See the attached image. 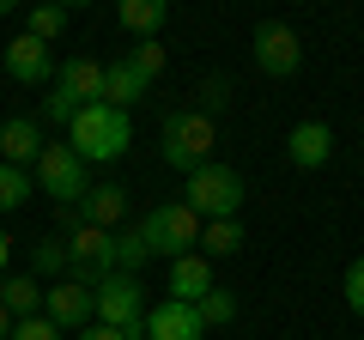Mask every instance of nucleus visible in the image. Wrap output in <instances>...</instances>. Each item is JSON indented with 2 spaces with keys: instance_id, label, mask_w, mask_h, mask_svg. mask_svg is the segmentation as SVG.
<instances>
[{
  "instance_id": "nucleus-6",
  "label": "nucleus",
  "mask_w": 364,
  "mask_h": 340,
  "mask_svg": "<svg viewBox=\"0 0 364 340\" xmlns=\"http://www.w3.org/2000/svg\"><path fill=\"white\" fill-rule=\"evenodd\" d=\"M37 188L55 201V207H79V201L91 195L85 158H79L73 146H43V158H37Z\"/></svg>"
},
{
  "instance_id": "nucleus-32",
  "label": "nucleus",
  "mask_w": 364,
  "mask_h": 340,
  "mask_svg": "<svg viewBox=\"0 0 364 340\" xmlns=\"http://www.w3.org/2000/svg\"><path fill=\"white\" fill-rule=\"evenodd\" d=\"M0 18H6V0H0Z\"/></svg>"
},
{
  "instance_id": "nucleus-20",
  "label": "nucleus",
  "mask_w": 364,
  "mask_h": 340,
  "mask_svg": "<svg viewBox=\"0 0 364 340\" xmlns=\"http://www.w3.org/2000/svg\"><path fill=\"white\" fill-rule=\"evenodd\" d=\"M67 25H73V6H31V13H25V37L49 43V49L67 37Z\"/></svg>"
},
{
  "instance_id": "nucleus-12",
  "label": "nucleus",
  "mask_w": 364,
  "mask_h": 340,
  "mask_svg": "<svg viewBox=\"0 0 364 340\" xmlns=\"http://www.w3.org/2000/svg\"><path fill=\"white\" fill-rule=\"evenodd\" d=\"M146 340H207V328H200L195 304L164 298V304H152V310H146Z\"/></svg>"
},
{
  "instance_id": "nucleus-22",
  "label": "nucleus",
  "mask_w": 364,
  "mask_h": 340,
  "mask_svg": "<svg viewBox=\"0 0 364 340\" xmlns=\"http://www.w3.org/2000/svg\"><path fill=\"white\" fill-rule=\"evenodd\" d=\"M146 262H152V249H146L140 225H122L116 231V274H140Z\"/></svg>"
},
{
  "instance_id": "nucleus-5",
  "label": "nucleus",
  "mask_w": 364,
  "mask_h": 340,
  "mask_svg": "<svg viewBox=\"0 0 364 340\" xmlns=\"http://www.w3.org/2000/svg\"><path fill=\"white\" fill-rule=\"evenodd\" d=\"M97 322L122 328L128 340H146V286H140V274H109L97 286Z\"/></svg>"
},
{
  "instance_id": "nucleus-10",
  "label": "nucleus",
  "mask_w": 364,
  "mask_h": 340,
  "mask_svg": "<svg viewBox=\"0 0 364 340\" xmlns=\"http://www.w3.org/2000/svg\"><path fill=\"white\" fill-rule=\"evenodd\" d=\"M43 146H49V134H43L37 116H6V122H0V164L31 170L43 158Z\"/></svg>"
},
{
  "instance_id": "nucleus-11",
  "label": "nucleus",
  "mask_w": 364,
  "mask_h": 340,
  "mask_svg": "<svg viewBox=\"0 0 364 340\" xmlns=\"http://www.w3.org/2000/svg\"><path fill=\"white\" fill-rule=\"evenodd\" d=\"M55 92L67 97V104H104V61H91V55H73V61L55 67Z\"/></svg>"
},
{
  "instance_id": "nucleus-3",
  "label": "nucleus",
  "mask_w": 364,
  "mask_h": 340,
  "mask_svg": "<svg viewBox=\"0 0 364 340\" xmlns=\"http://www.w3.org/2000/svg\"><path fill=\"white\" fill-rule=\"evenodd\" d=\"M243 170H231V164H200L195 176H188V188H182V201L200 213V219H237V207H243Z\"/></svg>"
},
{
  "instance_id": "nucleus-23",
  "label": "nucleus",
  "mask_w": 364,
  "mask_h": 340,
  "mask_svg": "<svg viewBox=\"0 0 364 340\" xmlns=\"http://www.w3.org/2000/svg\"><path fill=\"white\" fill-rule=\"evenodd\" d=\"M31 195H37V176H31V170H13V164H0V213H18Z\"/></svg>"
},
{
  "instance_id": "nucleus-7",
  "label": "nucleus",
  "mask_w": 364,
  "mask_h": 340,
  "mask_svg": "<svg viewBox=\"0 0 364 340\" xmlns=\"http://www.w3.org/2000/svg\"><path fill=\"white\" fill-rule=\"evenodd\" d=\"M249 55H255V67L267 79H291L304 67V43H298V31L286 18H261L255 37H249Z\"/></svg>"
},
{
  "instance_id": "nucleus-9",
  "label": "nucleus",
  "mask_w": 364,
  "mask_h": 340,
  "mask_svg": "<svg viewBox=\"0 0 364 340\" xmlns=\"http://www.w3.org/2000/svg\"><path fill=\"white\" fill-rule=\"evenodd\" d=\"M6 79H13V85H55V49L18 31V37L6 43Z\"/></svg>"
},
{
  "instance_id": "nucleus-17",
  "label": "nucleus",
  "mask_w": 364,
  "mask_h": 340,
  "mask_svg": "<svg viewBox=\"0 0 364 340\" xmlns=\"http://www.w3.org/2000/svg\"><path fill=\"white\" fill-rule=\"evenodd\" d=\"M164 18H170V6L164 0H122L116 6V25L128 31V37H158V31H164Z\"/></svg>"
},
{
  "instance_id": "nucleus-31",
  "label": "nucleus",
  "mask_w": 364,
  "mask_h": 340,
  "mask_svg": "<svg viewBox=\"0 0 364 340\" xmlns=\"http://www.w3.org/2000/svg\"><path fill=\"white\" fill-rule=\"evenodd\" d=\"M6 262H13V237L0 231V280H6Z\"/></svg>"
},
{
  "instance_id": "nucleus-28",
  "label": "nucleus",
  "mask_w": 364,
  "mask_h": 340,
  "mask_svg": "<svg viewBox=\"0 0 364 340\" xmlns=\"http://www.w3.org/2000/svg\"><path fill=\"white\" fill-rule=\"evenodd\" d=\"M340 292H346V304H352V310L364 316V255H358V262L346 267V280H340Z\"/></svg>"
},
{
  "instance_id": "nucleus-1",
  "label": "nucleus",
  "mask_w": 364,
  "mask_h": 340,
  "mask_svg": "<svg viewBox=\"0 0 364 340\" xmlns=\"http://www.w3.org/2000/svg\"><path fill=\"white\" fill-rule=\"evenodd\" d=\"M158 140H164V164H170V170L195 176V170L213 164V152H219V122H213L207 110L182 104V110H170V116H164Z\"/></svg>"
},
{
  "instance_id": "nucleus-2",
  "label": "nucleus",
  "mask_w": 364,
  "mask_h": 340,
  "mask_svg": "<svg viewBox=\"0 0 364 340\" xmlns=\"http://www.w3.org/2000/svg\"><path fill=\"white\" fill-rule=\"evenodd\" d=\"M67 146H73L85 164H109L134 146V122L128 110H109V104H85L73 122H67Z\"/></svg>"
},
{
  "instance_id": "nucleus-24",
  "label": "nucleus",
  "mask_w": 364,
  "mask_h": 340,
  "mask_svg": "<svg viewBox=\"0 0 364 340\" xmlns=\"http://www.w3.org/2000/svg\"><path fill=\"white\" fill-rule=\"evenodd\" d=\"M195 316H200V328H207V334H213V328H231V322H237V298H231V292H219V286H213L207 298L195 304Z\"/></svg>"
},
{
  "instance_id": "nucleus-26",
  "label": "nucleus",
  "mask_w": 364,
  "mask_h": 340,
  "mask_svg": "<svg viewBox=\"0 0 364 340\" xmlns=\"http://www.w3.org/2000/svg\"><path fill=\"white\" fill-rule=\"evenodd\" d=\"M13 340H67V334L49 322V316H25V322L13 328Z\"/></svg>"
},
{
  "instance_id": "nucleus-13",
  "label": "nucleus",
  "mask_w": 364,
  "mask_h": 340,
  "mask_svg": "<svg viewBox=\"0 0 364 340\" xmlns=\"http://www.w3.org/2000/svg\"><path fill=\"white\" fill-rule=\"evenodd\" d=\"M286 158H291L298 170H322L328 158H334V128H328V122H316V116L298 122V128L286 134Z\"/></svg>"
},
{
  "instance_id": "nucleus-8",
  "label": "nucleus",
  "mask_w": 364,
  "mask_h": 340,
  "mask_svg": "<svg viewBox=\"0 0 364 340\" xmlns=\"http://www.w3.org/2000/svg\"><path fill=\"white\" fill-rule=\"evenodd\" d=\"M43 316L73 340L85 322H97V286H85V280H55V286L43 292Z\"/></svg>"
},
{
  "instance_id": "nucleus-14",
  "label": "nucleus",
  "mask_w": 364,
  "mask_h": 340,
  "mask_svg": "<svg viewBox=\"0 0 364 340\" xmlns=\"http://www.w3.org/2000/svg\"><path fill=\"white\" fill-rule=\"evenodd\" d=\"M79 219L97 225V231H122V219H128V188L122 183H91V195L79 201Z\"/></svg>"
},
{
  "instance_id": "nucleus-21",
  "label": "nucleus",
  "mask_w": 364,
  "mask_h": 340,
  "mask_svg": "<svg viewBox=\"0 0 364 340\" xmlns=\"http://www.w3.org/2000/svg\"><path fill=\"white\" fill-rule=\"evenodd\" d=\"M200 243H207V249H200L207 262H213V255H237V249H243V225H237V219H207V225H200Z\"/></svg>"
},
{
  "instance_id": "nucleus-19",
  "label": "nucleus",
  "mask_w": 364,
  "mask_h": 340,
  "mask_svg": "<svg viewBox=\"0 0 364 340\" xmlns=\"http://www.w3.org/2000/svg\"><path fill=\"white\" fill-rule=\"evenodd\" d=\"M0 304L25 322V316H43V292H37V274H6L0 280Z\"/></svg>"
},
{
  "instance_id": "nucleus-25",
  "label": "nucleus",
  "mask_w": 364,
  "mask_h": 340,
  "mask_svg": "<svg viewBox=\"0 0 364 340\" xmlns=\"http://www.w3.org/2000/svg\"><path fill=\"white\" fill-rule=\"evenodd\" d=\"M128 61H134V73H140L146 85H158V79H164V61H170V55H164V43H158V37H146V43H134Z\"/></svg>"
},
{
  "instance_id": "nucleus-4",
  "label": "nucleus",
  "mask_w": 364,
  "mask_h": 340,
  "mask_svg": "<svg viewBox=\"0 0 364 340\" xmlns=\"http://www.w3.org/2000/svg\"><path fill=\"white\" fill-rule=\"evenodd\" d=\"M200 213L188 207V201H164V207H152L140 219V237H146V249H152V255H170V262H176V255H188V249L200 243Z\"/></svg>"
},
{
  "instance_id": "nucleus-27",
  "label": "nucleus",
  "mask_w": 364,
  "mask_h": 340,
  "mask_svg": "<svg viewBox=\"0 0 364 340\" xmlns=\"http://www.w3.org/2000/svg\"><path fill=\"white\" fill-rule=\"evenodd\" d=\"M225 92H231V85H225L219 73H207V79H200V104H195V110H207V116H213V110H225V104H231Z\"/></svg>"
},
{
  "instance_id": "nucleus-16",
  "label": "nucleus",
  "mask_w": 364,
  "mask_h": 340,
  "mask_svg": "<svg viewBox=\"0 0 364 340\" xmlns=\"http://www.w3.org/2000/svg\"><path fill=\"white\" fill-rule=\"evenodd\" d=\"M146 92H152V85L134 73L128 55H122V61H104V104H109V110H134Z\"/></svg>"
},
{
  "instance_id": "nucleus-30",
  "label": "nucleus",
  "mask_w": 364,
  "mask_h": 340,
  "mask_svg": "<svg viewBox=\"0 0 364 340\" xmlns=\"http://www.w3.org/2000/svg\"><path fill=\"white\" fill-rule=\"evenodd\" d=\"M13 328H18V316L6 310V304H0V340H13Z\"/></svg>"
},
{
  "instance_id": "nucleus-29",
  "label": "nucleus",
  "mask_w": 364,
  "mask_h": 340,
  "mask_svg": "<svg viewBox=\"0 0 364 340\" xmlns=\"http://www.w3.org/2000/svg\"><path fill=\"white\" fill-rule=\"evenodd\" d=\"M73 340H128V334H122V328H109V322H85Z\"/></svg>"
},
{
  "instance_id": "nucleus-15",
  "label": "nucleus",
  "mask_w": 364,
  "mask_h": 340,
  "mask_svg": "<svg viewBox=\"0 0 364 340\" xmlns=\"http://www.w3.org/2000/svg\"><path fill=\"white\" fill-rule=\"evenodd\" d=\"M207 292H213V262L200 255V249H188V255L170 262V298L176 304H200Z\"/></svg>"
},
{
  "instance_id": "nucleus-18",
  "label": "nucleus",
  "mask_w": 364,
  "mask_h": 340,
  "mask_svg": "<svg viewBox=\"0 0 364 340\" xmlns=\"http://www.w3.org/2000/svg\"><path fill=\"white\" fill-rule=\"evenodd\" d=\"M31 274L37 280H73V255H67V237H37V255H31Z\"/></svg>"
}]
</instances>
